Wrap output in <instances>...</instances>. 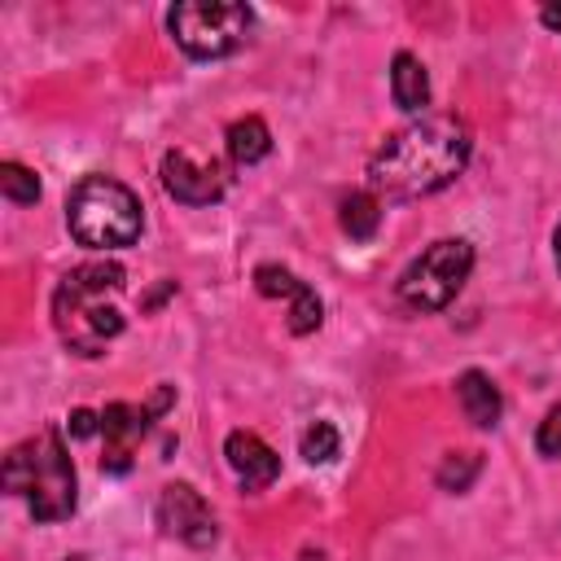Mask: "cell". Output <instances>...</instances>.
<instances>
[{"instance_id":"cell-1","label":"cell","mask_w":561,"mask_h":561,"mask_svg":"<svg viewBox=\"0 0 561 561\" xmlns=\"http://www.w3.org/2000/svg\"><path fill=\"white\" fill-rule=\"evenodd\" d=\"M473 153V136L456 114H421L390 131L368 162V193L381 202H416L447 188Z\"/></svg>"},{"instance_id":"cell-2","label":"cell","mask_w":561,"mask_h":561,"mask_svg":"<svg viewBox=\"0 0 561 561\" xmlns=\"http://www.w3.org/2000/svg\"><path fill=\"white\" fill-rule=\"evenodd\" d=\"M123 285H127V276L114 259L79 263L57 280V289H53V329H57L66 351H75L83 359L105 355V346L123 333V311H118Z\"/></svg>"},{"instance_id":"cell-3","label":"cell","mask_w":561,"mask_h":561,"mask_svg":"<svg viewBox=\"0 0 561 561\" xmlns=\"http://www.w3.org/2000/svg\"><path fill=\"white\" fill-rule=\"evenodd\" d=\"M4 491L22 495L35 522H66L75 513L79 504L75 460L53 425L4 456Z\"/></svg>"},{"instance_id":"cell-4","label":"cell","mask_w":561,"mask_h":561,"mask_svg":"<svg viewBox=\"0 0 561 561\" xmlns=\"http://www.w3.org/2000/svg\"><path fill=\"white\" fill-rule=\"evenodd\" d=\"M66 228L88 250H123L140 237V197L114 175H83L66 197Z\"/></svg>"},{"instance_id":"cell-5","label":"cell","mask_w":561,"mask_h":561,"mask_svg":"<svg viewBox=\"0 0 561 561\" xmlns=\"http://www.w3.org/2000/svg\"><path fill=\"white\" fill-rule=\"evenodd\" d=\"M469 272H473V245L465 237H443L403 267L394 294L408 311H443L465 289Z\"/></svg>"},{"instance_id":"cell-6","label":"cell","mask_w":561,"mask_h":561,"mask_svg":"<svg viewBox=\"0 0 561 561\" xmlns=\"http://www.w3.org/2000/svg\"><path fill=\"white\" fill-rule=\"evenodd\" d=\"M167 31L175 35V44L197 57V61H215L237 53L250 31H254V9L250 4H206V0H188L175 4L167 13Z\"/></svg>"},{"instance_id":"cell-7","label":"cell","mask_w":561,"mask_h":561,"mask_svg":"<svg viewBox=\"0 0 561 561\" xmlns=\"http://www.w3.org/2000/svg\"><path fill=\"white\" fill-rule=\"evenodd\" d=\"M171 394H175L171 386H158V394H153L145 408H136V403H110V408L101 412V434H105L101 469H105V473H127V469H131L136 443L145 438L149 421H153L158 412H167Z\"/></svg>"},{"instance_id":"cell-8","label":"cell","mask_w":561,"mask_h":561,"mask_svg":"<svg viewBox=\"0 0 561 561\" xmlns=\"http://www.w3.org/2000/svg\"><path fill=\"white\" fill-rule=\"evenodd\" d=\"M158 526L175 539H184L188 548H210L219 539L215 513L210 504L188 486V482H167L158 495Z\"/></svg>"},{"instance_id":"cell-9","label":"cell","mask_w":561,"mask_h":561,"mask_svg":"<svg viewBox=\"0 0 561 561\" xmlns=\"http://www.w3.org/2000/svg\"><path fill=\"white\" fill-rule=\"evenodd\" d=\"M162 188L184 206H210L228 193V171L219 162H197L188 149L162 153Z\"/></svg>"},{"instance_id":"cell-10","label":"cell","mask_w":561,"mask_h":561,"mask_svg":"<svg viewBox=\"0 0 561 561\" xmlns=\"http://www.w3.org/2000/svg\"><path fill=\"white\" fill-rule=\"evenodd\" d=\"M224 456H228V469L237 473L241 491H263L280 478V456L250 430H232L224 438Z\"/></svg>"},{"instance_id":"cell-11","label":"cell","mask_w":561,"mask_h":561,"mask_svg":"<svg viewBox=\"0 0 561 561\" xmlns=\"http://www.w3.org/2000/svg\"><path fill=\"white\" fill-rule=\"evenodd\" d=\"M456 399H460V412H465L478 430H491V425H500V416H504L500 386H495L482 368H465V373L456 377Z\"/></svg>"},{"instance_id":"cell-12","label":"cell","mask_w":561,"mask_h":561,"mask_svg":"<svg viewBox=\"0 0 561 561\" xmlns=\"http://www.w3.org/2000/svg\"><path fill=\"white\" fill-rule=\"evenodd\" d=\"M390 96H394L399 110L425 114V105H430V75H425V66L412 53H394V61H390Z\"/></svg>"},{"instance_id":"cell-13","label":"cell","mask_w":561,"mask_h":561,"mask_svg":"<svg viewBox=\"0 0 561 561\" xmlns=\"http://www.w3.org/2000/svg\"><path fill=\"white\" fill-rule=\"evenodd\" d=\"M224 140H228V158H232L237 167H254V162H263V158L272 153V131H267V123L254 118V114L237 118V123L224 131Z\"/></svg>"},{"instance_id":"cell-14","label":"cell","mask_w":561,"mask_h":561,"mask_svg":"<svg viewBox=\"0 0 561 561\" xmlns=\"http://www.w3.org/2000/svg\"><path fill=\"white\" fill-rule=\"evenodd\" d=\"M342 232L351 237V241H373V232H377V224H381V202L364 188V193H351L346 202H342Z\"/></svg>"},{"instance_id":"cell-15","label":"cell","mask_w":561,"mask_h":561,"mask_svg":"<svg viewBox=\"0 0 561 561\" xmlns=\"http://www.w3.org/2000/svg\"><path fill=\"white\" fill-rule=\"evenodd\" d=\"M254 289L263 294V298H285L289 307L311 289L307 280H298L289 267H280V263H259L254 267Z\"/></svg>"},{"instance_id":"cell-16","label":"cell","mask_w":561,"mask_h":561,"mask_svg":"<svg viewBox=\"0 0 561 561\" xmlns=\"http://www.w3.org/2000/svg\"><path fill=\"white\" fill-rule=\"evenodd\" d=\"M337 447H342V438H337L333 421H311L302 430V438H298V451H302L307 465H329L337 456Z\"/></svg>"},{"instance_id":"cell-17","label":"cell","mask_w":561,"mask_h":561,"mask_svg":"<svg viewBox=\"0 0 561 561\" xmlns=\"http://www.w3.org/2000/svg\"><path fill=\"white\" fill-rule=\"evenodd\" d=\"M0 193L13 202V206H31V202H39V180H35V171L31 167H22V162H0Z\"/></svg>"},{"instance_id":"cell-18","label":"cell","mask_w":561,"mask_h":561,"mask_svg":"<svg viewBox=\"0 0 561 561\" xmlns=\"http://www.w3.org/2000/svg\"><path fill=\"white\" fill-rule=\"evenodd\" d=\"M478 469H482V456L478 451H451L443 465H438V486L443 491H469V482L478 478Z\"/></svg>"},{"instance_id":"cell-19","label":"cell","mask_w":561,"mask_h":561,"mask_svg":"<svg viewBox=\"0 0 561 561\" xmlns=\"http://www.w3.org/2000/svg\"><path fill=\"white\" fill-rule=\"evenodd\" d=\"M535 447H539V456H548V460L561 456V403L548 408V416L539 421V430H535Z\"/></svg>"},{"instance_id":"cell-20","label":"cell","mask_w":561,"mask_h":561,"mask_svg":"<svg viewBox=\"0 0 561 561\" xmlns=\"http://www.w3.org/2000/svg\"><path fill=\"white\" fill-rule=\"evenodd\" d=\"M66 430H70V438H92V434H101V412L75 408L70 421H66Z\"/></svg>"},{"instance_id":"cell-21","label":"cell","mask_w":561,"mask_h":561,"mask_svg":"<svg viewBox=\"0 0 561 561\" xmlns=\"http://www.w3.org/2000/svg\"><path fill=\"white\" fill-rule=\"evenodd\" d=\"M539 18H543V26H548V31H561V4H548Z\"/></svg>"},{"instance_id":"cell-22","label":"cell","mask_w":561,"mask_h":561,"mask_svg":"<svg viewBox=\"0 0 561 561\" xmlns=\"http://www.w3.org/2000/svg\"><path fill=\"white\" fill-rule=\"evenodd\" d=\"M552 250H557V267H561V224H557V232H552Z\"/></svg>"}]
</instances>
